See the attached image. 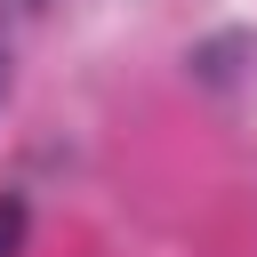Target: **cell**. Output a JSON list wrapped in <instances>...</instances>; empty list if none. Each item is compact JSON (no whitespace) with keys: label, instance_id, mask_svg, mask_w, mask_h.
Wrapping results in <instances>:
<instances>
[{"label":"cell","instance_id":"obj_1","mask_svg":"<svg viewBox=\"0 0 257 257\" xmlns=\"http://www.w3.org/2000/svg\"><path fill=\"white\" fill-rule=\"evenodd\" d=\"M16 241H24V209L0 201V257H16Z\"/></svg>","mask_w":257,"mask_h":257}]
</instances>
